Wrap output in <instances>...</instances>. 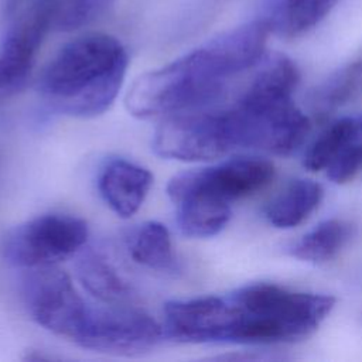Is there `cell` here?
<instances>
[{
  "label": "cell",
  "mask_w": 362,
  "mask_h": 362,
  "mask_svg": "<svg viewBox=\"0 0 362 362\" xmlns=\"http://www.w3.org/2000/svg\"><path fill=\"white\" fill-rule=\"evenodd\" d=\"M21 293L28 314L38 325L72 342L76 341L90 307L65 272L55 264L27 269Z\"/></svg>",
  "instance_id": "7"
},
{
  "label": "cell",
  "mask_w": 362,
  "mask_h": 362,
  "mask_svg": "<svg viewBox=\"0 0 362 362\" xmlns=\"http://www.w3.org/2000/svg\"><path fill=\"white\" fill-rule=\"evenodd\" d=\"M156 154L181 161H208L238 150L226 109H198L167 116L153 139Z\"/></svg>",
  "instance_id": "6"
},
{
  "label": "cell",
  "mask_w": 362,
  "mask_h": 362,
  "mask_svg": "<svg viewBox=\"0 0 362 362\" xmlns=\"http://www.w3.org/2000/svg\"><path fill=\"white\" fill-rule=\"evenodd\" d=\"M52 28L48 0H34L0 35V106L27 83L45 34Z\"/></svg>",
  "instance_id": "10"
},
{
  "label": "cell",
  "mask_w": 362,
  "mask_h": 362,
  "mask_svg": "<svg viewBox=\"0 0 362 362\" xmlns=\"http://www.w3.org/2000/svg\"><path fill=\"white\" fill-rule=\"evenodd\" d=\"M250 65L247 40L229 30L171 64L141 75L127 92L124 105L140 119L206 109L221 99L228 81Z\"/></svg>",
  "instance_id": "1"
},
{
  "label": "cell",
  "mask_w": 362,
  "mask_h": 362,
  "mask_svg": "<svg viewBox=\"0 0 362 362\" xmlns=\"http://www.w3.org/2000/svg\"><path fill=\"white\" fill-rule=\"evenodd\" d=\"M322 188L318 182L297 178L274 197L264 208L266 219L276 228L300 225L321 202Z\"/></svg>",
  "instance_id": "15"
},
{
  "label": "cell",
  "mask_w": 362,
  "mask_h": 362,
  "mask_svg": "<svg viewBox=\"0 0 362 362\" xmlns=\"http://www.w3.org/2000/svg\"><path fill=\"white\" fill-rule=\"evenodd\" d=\"M358 120V132H359V137L362 139V116L359 117V119H356Z\"/></svg>",
  "instance_id": "22"
},
{
  "label": "cell",
  "mask_w": 362,
  "mask_h": 362,
  "mask_svg": "<svg viewBox=\"0 0 362 362\" xmlns=\"http://www.w3.org/2000/svg\"><path fill=\"white\" fill-rule=\"evenodd\" d=\"M229 325L225 342H291L313 334L334 308L331 296L253 283L225 296Z\"/></svg>",
  "instance_id": "4"
},
{
  "label": "cell",
  "mask_w": 362,
  "mask_h": 362,
  "mask_svg": "<svg viewBox=\"0 0 362 362\" xmlns=\"http://www.w3.org/2000/svg\"><path fill=\"white\" fill-rule=\"evenodd\" d=\"M354 235V226L344 219H327L301 236L291 247V255L311 263L334 259Z\"/></svg>",
  "instance_id": "17"
},
{
  "label": "cell",
  "mask_w": 362,
  "mask_h": 362,
  "mask_svg": "<svg viewBox=\"0 0 362 362\" xmlns=\"http://www.w3.org/2000/svg\"><path fill=\"white\" fill-rule=\"evenodd\" d=\"M362 92V61L348 64L334 72L313 95V105L318 115L327 116L342 107Z\"/></svg>",
  "instance_id": "19"
},
{
  "label": "cell",
  "mask_w": 362,
  "mask_h": 362,
  "mask_svg": "<svg viewBox=\"0 0 362 362\" xmlns=\"http://www.w3.org/2000/svg\"><path fill=\"white\" fill-rule=\"evenodd\" d=\"M95 1H96L98 4H100V6L105 8V7H106L112 0H95Z\"/></svg>",
  "instance_id": "23"
},
{
  "label": "cell",
  "mask_w": 362,
  "mask_h": 362,
  "mask_svg": "<svg viewBox=\"0 0 362 362\" xmlns=\"http://www.w3.org/2000/svg\"><path fill=\"white\" fill-rule=\"evenodd\" d=\"M355 139H358V120L344 117L331 123L310 146L304 157L305 168L320 171L329 165V163Z\"/></svg>",
  "instance_id": "20"
},
{
  "label": "cell",
  "mask_w": 362,
  "mask_h": 362,
  "mask_svg": "<svg viewBox=\"0 0 362 362\" xmlns=\"http://www.w3.org/2000/svg\"><path fill=\"white\" fill-rule=\"evenodd\" d=\"M164 331L153 317L130 304H106L89 308L75 341L82 348L132 355L153 348Z\"/></svg>",
  "instance_id": "8"
},
{
  "label": "cell",
  "mask_w": 362,
  "mask_h": 362,
  "mask_svg": "<svg viewBox=\"0 0 362 362\" xmlns=\"http://www.w3.org/2000/svg\"><path fill=\"white\" fill-rule=\"evenodd\" d=\"M273 175L274 167L270 161L259 157H238L177 174L170 180L167 194L170 199L184 194H201L232 204L266 187Z\"/></svg>",
  "instance_id": "9"
},
{
  "label": "cell",
  "mask_w": 362,
  "mask_h": 362,
  "mask_svg": "<svg viewBox=\"0 0 362 362\" xmlns=\"http://www.w3.org/2000/svg\"><path fill=\"white\" fill-rule=\"evenodd\" d=\"M338 0H273L267 17L270 33L296 38L322 21Z\"/></svg>",
  "instance_id": "14"
},
{
  "label": "cell",
  "mask_w": 362,
  "mask_h": 362,
  "mask_svg": "<svg viewBox=\"0 0 362 362\" xmlns=\"http://www.w3.org/2000/svg\"><path fill=\"white\" fill-rule=\"evenodd\" d=\"M327 175L337 184H344L355 178L362 171V139L349 143L325 168Z\"/></svg>",
  "instance_id": "21"
},
{
  "label": "cell",
  "mask_w": 362,
  "mask_h": 362,
  "mask_svg": "<svg viewBox=\"0 0 362 362\" xmlns=\"http://www.w3.org/2000/svg\"><path fill=\"white\" fill-rule=\"evenodd\" d=\"M132 259L148 269L168 272L175 269L168 229L160 222H146L140 225L129 238L127 243Z\"/></svg>",
  "instance_id": "18"
},
{
  "label": "cell",
  "mask_w": 362,
  "mask_h": 362,
  "mask_svg": "<svg viewBox=\"0 0 362 362\" xmlns=\"http://www.w3.org/2000/svg\"><path fill=\"white\" fill-rule=\"evenodd\" d=\"M298 79L296 64L283 54H274L263 62L249 86L230 106L242 148L286 156L303 143L310 122L291 100Z\"/></svg>",
  "instance_id": "3"
},
{
  "label": "cell",
  "mask_w": 362,
  "mask_h": 362,
  "mask_svg": "<svg viewBox=\"0 0 362 362\" xmlns=\"http://www.w3.org/2000/svg\"><path fill=\"white\" fill-rule=\"evenodd\" d=\"M177 208L180 230L189 238H209L219 233L230 218V204L199 194L171 199Z\"/></svg>",
  "instance_id": "13"
},
{
  "label": "cell",
  "mask_w": 362,
  "mask_h": 362,
  "mask_svg": "<svg viewBox=\"0 0 362 362\" xmlns=\"http://www.w3.org/2000/svg\"><path fill=\"white\" fill-rule=\"evenodd\" d=\"M153 184L151 173L129 160H107L98 174V191L119 216L130 218L143 205Z\"/></svg>",
  "instance_id": "12"
},
{
  "label": "cell",
  "mask_w": 362,
  "mask_h": 362,
  "mask_svg": "<svg viewBox=\"0 0 362 362\" xmlns=\"http://www.w3.org/2000/svg\"><path fill=\"white\" fill-rule=\"evenodd\" d=\"M78 277L83 287L105 304H130V286L122 279L113 264L99 252L86 250L76 263Z\"/></svg>",
  "instance_id": "16"
},
{
  "label": "cell",
  "mask_w": 362,
  "mask_h": 362,
  "mask_svg": "<svg viewBox=\"0 0 362 362\" xmlns=\"http://www.w3.org/2000/svg\"><path fill=\"white\" fill-rule=\"evenodd\" d=\"M86 240L88 226L83 219L45 214L11 229L3 239L1 252L8 264L33 269L75 256L83 250Z\"/></svg>",
  "instance_id": "5"
},
{
  "label": "cell",
  "mask_w": 362,
  "mask_h": 362,
  "mask_svg": "<svg viewBox=\"0 0 362 362\" xmlns=\"http://www.w3.org/2000/svg\"><path fill=\"white\" fill-rule=\"evenodd\" d=\"M122 42L103 33H89L66 42L47 64L38 92L55 112L96 117L115 102L127 71Z\"/></svg>",
  "instance_id": "2"
},
{
  "label": "cell",
  "mask_w": 362,
  "mask_h": 362,
  "mask_svg": "<svg viewBox=\"0 0 362 362\" xmlns=\"http://www.w3.org/2000/svg\"><path fill=\"white\" fill-rule=\"evenodd\" d=\"M229 322L226 297L206 296L167 303L164 307V335L181 342H225Z\"/></svg>",
  "instance_id": "11"
}]
</instances>
